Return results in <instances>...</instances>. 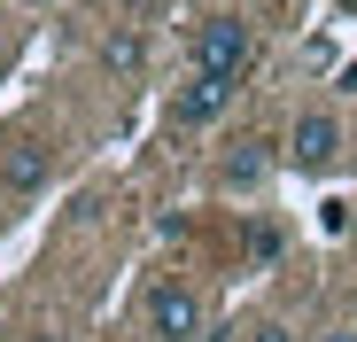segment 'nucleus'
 <instances>
[{"mask_svg":"<svg viewBox=\"0 0 357 342\" xmlns=\"http://www.w3.org/2000/svg\"><path fill=\"white\" fill-rule=\"evenodd\" d=\"M249 54H257V31H249V16H210L202 31H195V78H241L249 70Z\"/></svg>","mask_w":357,"mask_h":342,"instance_id":"nucleus-1","label":"nucleus"},{"mask_svg":"<svg viewBox=\"0 0 357 342\" xmlns=\"http://www.w3.org/2000/svg\"><path fill=\"white\" fill-rule=\"evenodd\" d=\"M140 311H148V334L155 342H195L202 334V296L187 288V280H155Z\"/></svg>","mask_w":357,"mask_h":342,"instance_id":"nucleus-2","label":"nucleus"},{"mask_svg":"<svg viewBox=\"0 0 357 342\" xmlns=\"http://www.w3.org/2000/svg\"><path fill=\"white\" fill-rule=\"evenodd\" d=\"M334 156H342V117L334 109H303L287 125V163L295 171H334Z\"/></svg>","mask_w":357,"mask_h":342,"instance_id":"nucleus-3","label":"nucleus"},{"mask_svg":"<svg viewBox=\"0 0 357 342\" xmlns=\"http://www.w3.org/2000/svg\"><path fill=\"white\" fill-rule=\"evenodd\" d=\"M47 171H54V148L47 140H8V148H0V187H8V195H39Z\"/></svg>","mask_w":357,"mask_h":342,"instance_id":"nucleus-4","label":"nucleus"},{"mask_svg":"<svg viewBox=\"0 0 357 342\" xmlns=\"http://www.w3.org/2000/svg\"><path fill=\"white\" fill-rule=\"evenodd\" d=\"M225 101H233V86H225V78H187V86L171 94V125H187V133H195V125H210V117H218Z\"/></svg>","mask_w":357,"mask_h":342,"instance_id":"nucleus-5","label":"nucleus"},{"mask_svg":"<svg viewBox=\"0 0 357 342\" xmlns=\"http://www.w3.org/2000/svg\"><path fill=\"white\" fill-rule=\"evenodd\" d=\"M264 171H272L264 140H233V148H225V163H218V179H225V187H257Z\"/></svg>","mask_w":357,"mask_h":342,"instance_id":"nucleus-6","label":"nucleus"},{"mask_svg":"<svg viewBox=\"0 0 357 342\" xmlns=\"http://www.w3.org/2000/svg\"><path fill=\"white\" fill-rule=\"evenodd\" d=\"M101 63H109V70H125V78H132V70L148 63V39H140V31H116V39L101 47Z\"/></svg>","mask_w":357,"mask_h":342,"instance_id":"nucleus-7","label":"nucleus"},{"mask_svg":"<svg viewBox=\"0 0 357 342\" xmlns=\"http://www.w3.org/2000/svg\"><path fill=\"white\" fill-rule=\"evenodd\" d=\"M249 257H257V265H272V257H280V225H264V218L249 225Z\"/></svg>","mask_w":357,"mask_h":342,"instance_id":"nucleus-8","label":"nucleus"},{"mask_svg":"<svg viewBox=\"0 0 357 342\" xmlns=\"http://www.w3.org/2000/svg\"><path fill=\"white\" fill-rule=\"evenodd\" d=\"M319 225H326L334 241H349V225H357V202H326V210H319Z\"/></svg>","mask_w":357,"mask_h":342,"instance_id":"nucleus-9","label":"nucleus"},{"mask_svg":"<svg viewBox=\"0 0 357 342\" xmlns=\"http://www.w3.org/2000/svg\"><path fill=\"white\" fill-rule=\"evenodd\" d=\"M249 342H295V327H280V319H257V327H249Z\"/></svg>","mask_w":357,"mask_h":342,"instance_id":"nucleus-10","label":"nucleus"},{"mask_svg":"<svg viewBox=\"0 0 357 342\" xmlns=\"http://www.w3.org/2000/svg\"><path fill=\"white\" fill-rule=\"evenodd\" d=\"M8 63H16V47H8V31H0V70H8Z\"/></svg>","mask_w":357,"mask_h":342,"instance_id":"nucleus-11","label":"nucleus"},{"mask_svg":"<svg viewBox=\"0 0 357 342\" xmlns=\"http://www.w3.org/2000/svg\"><path fill=\"white\" fill-rule=\"evenodd\" d=\"M334 8H349V16H357V0H334Z\"/></svg>","mask_w":357,"mask_h":342,"instance_id":"nucleus-12","label":"nucleus"},{"mask_svg":"<svg viewBox=\"0 0 357 342\" xmlns=\"http://www.w3.org/2000/svg\"><path fill=\"white\" fill-rule=\"evenodd\" d=\"M334 342H357V334H334Z\"/></svg>","mask_w":357,"mask_h":342,"instance_id":"nucleus-13","label":"nucleus"},{"mask_svg":"<svg viewBox=\"0 0 357 342\" xmlns=\"http://www.w3.org/2000/svg\"><path fill=\"white\" fill-rule=\"evenodd\" d=\"M349 241H357V225H349Z\"/></svg>","mask_w":357,"mask_h":342,"instance_id":"nucleus-14","label":"nucleus"}]
</instances>
